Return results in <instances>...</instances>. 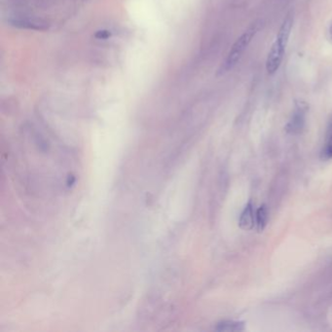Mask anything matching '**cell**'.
<instances>
[{
  "label": "cell",
  "instance_id": "obj_1",
  "mask_svg": "<svg viewBox=\"0 0 332 332\" xmlns=\"http://www.w3.org/2000/svg\"><path fill=\"white\" fill-rule=\"evenodd\" d=\"M292 27H293V12L291 11L285 17L283 24L278 31L276 39L268 53V57L266 60V70L269 75L275 74L282 65L284 56L286 53V48L288 46L289 39L291 36Z\"/></svg>",
  "mask_w": 332,
  "mask_h": 332
},
{
  "label": "cell",
  "instance_id": "obj_2",
  "mask_svg": "<svg viewBox=\"0 0 332 332\" xmlns=\"http://www.w3.org/2000/svg\"><path fill=\"white\" fill-rule=\"evenodd\" d=\"M256 31H257V25L254 24L250 28H248L236 40L235 43L233 44V46L231 48V50L229 51L228 55L226 57L225 61L222 63L219 70H217V75H223V74L227 73L228 71H230L235 67L236 65L238 64V62L240 61V59L242 58L244 52L247 50L249 43L251 42L252 38L254 37Z\"/></svg>",
  "mask_w": 332,
  "mask_h": 332
},
{
  "label": "cell",
  "instance_id": "obj_3",
  "mask_svg": "<svg viewBox=\"0 0 332 332\" xmlns=\"http://www.w3.org/2000/svg\"><path fill=\"white\" fill-rule=\"evenodd\" d=\"M308 104L304 100H297L295 102V107L291 115V119L289 120L286 126V131L291 135H297L302 132L305 125V117L308 111Z\"/></svg>",
  "mask_w": 332,
  "mask_h": 332
},
{
  "label": "cell",
  "instance_id": "obj_4",
  "mask_svg": "<svg viewBox=\"0 0 332 332\" xmlns=\"http://www.w3.org/2000/svg\"><path fill=\"white\" fill-rule=\"evenodd\" d=\"M255 224V215L253 212V205L249 202L241 213L239 225L243 230H251Z\"/></svg>",
  "mask_w": 332,
  "mask_h": 332
},
{
  "label": "cell",
  "instance_id": "obj_5",
  "mask_svg": "<svg viewBox=\"0 0 332 332\" xmlns=\"http://www.w3.org/2000/svg\"><path fill=\"white\" fill-rule=\"evenodd\" d=\"M216 330L218 331H244L245 330V324L241 321H234V320H226L220 322Z\"/></svg>",
  "mask_w": 332,
  "mask_h": 332
},
{
  "label": "cell",
  "instance_id": "obj_6",
  "mask_svg": "<svg viewBox=\"0 0 332 332\" xmlns=\"http://www.w3.org/2000/svg\"><path fill=\"white\" fill-rule=\"evenodd\" d=\"M268 220V209L265 205H262L256 210L255 213V225L259 232H262Z\"/></svg>",
  "mask_w": 332,
  "mask_h": 332
},
{
  "label": "cell",
  "instance_id": "obj_7",
  "mask_svg": "<svg viewBox=\"0 0 332 332\" xmlns=\"http://www.w3.org/2000/svg\"><path fill=\"white\" fill-rule=\"evenodd\" d=\"M320 158L322 160H329L332 158V122L327 132L325 144L320 152Z\"/></svg>",
  "mask_w": 332,
  "mask_h": 332
},
{
  "label": "cell",
  "instance_id": "obj_8",
  "mask_svg": "<svg viewBox=\"0 0 332 332\" xmlns=\"http://www.w3.org/2000/svg\"><path fill=\"white\" fill-rule=\"evenodd\" d=\"M14 26L17 27H22V28H33V29H44L45 25L41 22L38 21H30V20H20V21H15Z\"/></svg>",
  "mask_w": 332,
  "mask_h": 332
},
{
  "label": "cell",
  "instance_id": "obj_9",
  "mask_svg": "<svg viewBox=\"0 0 332 332\" xmlns=\"http://www.w3.org/2000/svg\"><path fill=\"white\" fill-rule=\"evenodd\" d=\"M110 36L111 32L110 31H108V30H99V31H97V33H96V35H95L96 38H97V39H101V40H106V39H108Z\"/></svg>",
  "mask_w": 332,
  "mask_h": 332
},
{
  "label": "cell",
  "instance_id": "obj_10",
  "mask_svg": "<svg viewBox=\"0 0 332 332\" xmlns=\"http://www.w3.org/2000/svg\"><path fill=\"white\" fill-rule=\"evenodd\" d=\"M327 37H328V40L330 41V43H332V22L328 27V29H327Z\"/></svg>",
  "mask_w": 332,
  "mask_h": 332
}]
</instances>
